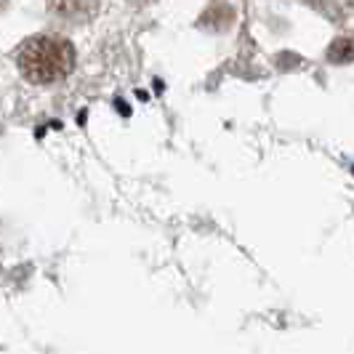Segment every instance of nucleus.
Here are the masks:
<instances>
[{
  "mask_svg": "<svg viewBox=\"0 0 354 354\" xmlns=\"http://www.w3.org/2000/svg\"><path fill=\"white\" fill-rule=\"evenodd\" d=\"M21 75L37 83V86H51L64 80L75 67V48L70 40L59 35H35L30 37L17 56Z\"/></svg>",
  "mask_w": 354,
  "mask_h": 354,
  "instance_id": "nucleus-1",
  "label": "nucleus"
},
{
  "mask_svg": "<svg viewBox=\"0 0 354 354\" xmlns=\"http://www.w3.org/2000/svg\"><path fill=\"white\" fill-rule=\"evenodd\" d=\"M48 8L67 21H88L99 11V0H48Z\"/></svg>",
  "mask_w": 354,
  "mask_h": 354,
  "instance_id": "nucleus-2",
  "label": "nucleus"
},
{
  "mask_svg": "<svg viewBox=\"0 0 354 354\" xmlns=\"http://www.w3.org/2000/svg\"><path fill=\"white\" fill-rule=\"evenodd\" d=\"M232 21H234V8H230L227 3H216L203 14V24L211 30H227Z\"/></svg>",
  "mask_w": 354,
  "mask_h": 354,
  "instance_id": "nucleus-3",
  "label": "nucleus"
},
{
  "mask_svg": "<svg viewBox=\"0 0 354 354\" xmlns=\"http://www.w3.org/2000/svg\"><path fill=\"white\" fill-rule=\"evenodd\" d=\"M328 62L333 64H349L354 62V40L352 37H338L328 46Z\"/></svg>",
  "mask_w": 354,
  "mask_h": 354,
  "instance_id": "nucleus-4",
  "label": "nucleus"
},
{
  "mask_svg": "<svg viewBox=\"0 0 354 354\" xmlns=\"http://www.w3.org/2000/svg\"><path fill=\"white\" fill-rule=\"evenodd\" d=\"M0 3H3V0H0Z\"/></svg>",
  "mask_w": 354,
  "mask_h": 354,
  "instance_id": "nucleus-5",
  "label": "nucleus"
}]
</instances>
